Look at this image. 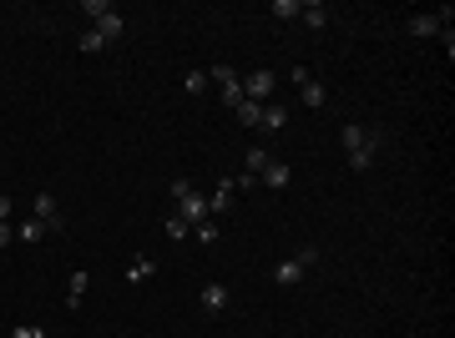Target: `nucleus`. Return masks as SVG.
<instances>
[{"instance_id": "9", "label": "nucleus", "mask_w": 455, "mask_h": 338, "mask_svg": "<svg viewBox=\"0 0 455 338\" xmlns=\"http://www.w3.org/2000/svg\"><path fill=\"white\" fill-rule=\"evenodd\" d=\"M122 31H127V21H122V11H106V16L96 21V36H101V41H117Z\"/></svg>"}, {"instance_id": "16", "label": "nucleus", "mask_w": 455, "mask_h": 338, "mask_svg": "<svg viewBox=\"0 0 455 338\" xmlns=\"http://www.w3.org/2000/svg\"><path fill=\"white\" fill-rule=\"evenodd\" d=\"M193 238H198V243H203V248H213V243H218V238H223V228H218V222H213V217H208V222H198V228H193Z\"/></svg>"}, {"instance_id": "22", "label": "nucleus", "mask_w": 455, "mask_h": 338, "mask_svg": "<svg viewBox=\"0 0 455 338\" xmlns=\"http://www.w3.org/2000/svg\"><path fill=\"white\" fill-rule=\"evenodd\" d=\"M167 238H173V243H183V238H193V228H188V222L173 212V217H167Z\"/></svg>"}, {"instance_id": "25", "label": "nucleus", "mask_w": 455, "mask_h": 338, "mask_svg": "<svg viewBox=\"0 0 455 338\" xmlns=\"http://www.w3.org/2000/svg\"><path fill=\"white\" fill-rule=\"evenodd\" d=\"M294 258H299V263H304V268H314V263H319V248H314V243H309V248H299V253H294Z\"/></svg>"}, {"instance_id": "2", "label": "nucleus", "mask_w": 455, "mask_h": 338, "mask_svg": "<svg viewBox=\"0 0 455 338\" xmlns=\"http://www.w3.org/2000/svg\"><path fill=\"white\" fill-rule=\"evenodd\" d=\"M278 91V76L273 71H253L248 81H243V101H258V106H268V96Z\"/></svg>"}, {"instance_id": "11", "label": "nucleus", "mask_w": 455, "mask_h": 338, "mask_svg": "<svg viewBox=\"0 0 455 338\" xmlns=\"http://www.w3.org/2000/svg\"><path fill=\"white\" fill-rule=\"evenodd\" d=\"M283 127H289V111H283V106H263L258 132H283Z\"/></svg>"}, {"instance_id": "4", "label": "nucleus", "mask_w": 455, "mask_h": 338, "mask_svg": "<svg viewBox=\"0 0 455 338\" xmlns=\"http://www.w3.org/2000/svg\"><path fill=\"white\" fill-rule=\"evenodd\" d=\"M258 182H263V187H273V192H283V187L294 182V172H289V162H278V157H273L263 172H258Z\"/></svg>"}, {"instance_id": "21", "label": "nucleus", "mask_w": 455, "mask_h": 338, "mask_svg": "<svg viewBox=\"0 0 455 338\" xmlns=\"http://www.w3.org/2000/svg\"><path fill=\"white\" fill-rule=\"evenodd\" d=\"M152 268H157L152 258H137V263L127 268V278H132V283H147V278H152Z\"/></svg>"}, {"instance_id": "28", "label": "nucleus", "mask_w": 455, "mask_h": 338, "mask_svg": "<svg viewBox=\"0 0 455 338\" xmlns=\"http://www.w3.org/2000/svg\"><path fill=\"white\" fill-rule=\"evenodd\" d=\"M11 217V197H0V222H6Z\"/></svg>"}, {"instance_id": "14", "label": "nucleus", "mask_w": 455, "mask_h": 338, "mask_svg": "<svg viewBox=\"0 0 455 338\" xmlns=\"http://www.w3.org/2000/svg\"><path fill=\"white\" fill-rule=\"evenodd\" d=\"M208 81H213L218 91H228V86H238V71H233V66H213V71H208Z\"/></svg>"}, {"instance_id": "6", "label": "nucleus", "mask_w": 455, "mask_h": 338, "mask_svg": "<svg viewBox=\"0 0 455 338\" xmlns=\"http://www.w3.org/2000/svg\"><path fill=\"white\" fill-rule=\"evenodd\" d=\"M233 192H238L233 177H223V182L213 187V197H208V212H228V207H233Z\"/></svg>"}, {"instance_id": "7", "label": "nucleus", "mask_w": 455, "mask_h": 338, "mask_svg": "<svg viewBox=\"0 0 455 338\" xmlns=\"http://www.w3.org/2000/svg\"><path fill=\"white\" fill-rule=\"evenodd\" d=\"M36 217L46 222V233L61 228V217H56V197H51V192H36Z\"/></svg>"}, {"instance_id": "19", "label": "nucleus", "mask_w": 455, "mask_h": 338, "mask_svg": "<svg viewBox=\"0 0 455 338\" xmlns=\"http://www.w3.org/2000/svg\"><path fill=\"white\" fill-rule=\"evenodd\" d=\"M364 137H369L364 127H344V132H339V142H344V152H359V147H364Z\"/></svg>"}, {"instance_id": "1", "label": "nucleus", "mask_w": 455, "mask_h": 338, "mask_svg": "<svg viewBox=\"0 0 455 338\" xmlns=\"http://www.w3.org/2000/svg\"><path fill=\"white\" fill-rule=\"evenodd\" d=\"M178 217L188 222V228H198V222H208V217H213V212H208V197H203L198 187H193V192H183V197H178Z\"/></svg>"}, {"instance_id": "18", "label": "nucleus", "mask_w": 455, "mask_h": 338, "mask_svg": "<svg viewBox=\"0 0 455 338\" xmlns=\"http://www.w3.org/2000/svg\"><path fill=\"white\" fill-rule=\"evenodd\" d=\"M299 11H304V0H273V16L278 21H299Z\"/></svg>"}, {"instance_id": "13", "label": "nucleus", "mask_w": 455, "mask_h": 338, "mask_svg": "<svg viewBox=\"0 0 455 338\" xmlns=\"http://www.w3.org/2000/svg\"><path fill=\"white\" fill-rule=\"evenodd\" d=\"M233 111H238V122H243V127H258V122H263V106H258V101H238Z\"/></svg>"}, {"instance_id": "8", "label": "nucleus", "mask_w": 455, "mask_h": 338, "mask_svg": "<svg viewBox=\"0 0 455 338\" xmlns=\"http://www.w3.org/2000/svg\"><path fill=\"white\" fill-rule=\"evenodd\" d=\"M86 288H91V273H71V283H66V308H81V298H86Z\"/></svg>"}, {"instance_id": "12", "label": "nucleus", "mask_w": 455, "mask_h": 338, "mask_svg": "<svg viewBox=\"0 0 455 338\" xmlns=\"http://www.w3.org/2000/svg\"><path fill=\"white\" fill-rule=\"evenodd\" d=\"M203 308H208V313H223V308H228V288H223V283H208V288H203Z\"/></svg>"}, {"instance_id": "23", "label": "nucleus", "mask_w": 455, "mask_h": 338, "mask_svg": "<svg viewBox=\"0 0 455 338\" xmlns=\"http://www.w3.org/2000/svg\"><path fill=\"white\" fill-rule=\"evenodd\" d=\"M106 11H117V6H106V0H81V16L86 21H101Z\"/></svg>"}, {"instance_id": "20", "label": "nucleus", "mask_w": 455, "mask_h": 338, "mask_svg": "<svg viewBox=\"0 0 455 338\" xmlns=\"http://www.w3.org/2000/svg\"><path fill=\"white\" fill-rule=\"evenodd\" d=\"M299 101H304V106H324L329 96H324V86H319V81H309V86H299Z\"/></svg>"}, {"instance_id": "27", "label": "nucleus", "mask_w": 455, "mask_h": 338, "mask_svg": "<svg viewBox=\"0 0 455 338\" xmlns=\"http://www.w3.org/2000/svg\"><path fill=\"white\" fill-rule=\"evenodd\" d=\"M11 238H16V233H11V222H0V248H6Z\"/></svg>"}, {"instance_id": "17", "label": "nucleus", "mask_w": 455, "mask_h": 338, "mask_svg": "<svg viewBox=\"0 0 455 338\" xmlns=\"http://www.w3.org/2000/svg\"><path fill=\"white\" fill-rule=\"evenodd\" d=\"M41 233H46V222H41V217H31V222H21V228H16L21 243H41Z\"/></svg>"}, {"instance_id": "10", "label": "nucleus", "mask_w": 455, "mask_h": 338, "mask_svg": "<svg viewBox=\"0 0 455 338\" xmlns=\"http://www.w3.org/2000/svg\"><path fill=\"white\" fill-rule=\"evenodd\" d=\"M299 21L314 26V31H324V26H329V6H324V0H309V6L299 11Z\"/></svg>"}, {"instance_id": "24", "label": "nucleus", "mask_w": 455, "mask_h": 338, "mask_svg": "<svg viewBox=\"0 0 455 338\" xmlns=\"http://www.w3.org/2000/svg\"><path fill=\"white\" fill-rule=\"evenodd\" d=\"M101 46H106V41H101L96 31H86V36H81V51H86V56H91V51H101Z\"/></svg>"}, {"instance_id": "15", "label": "nucleus", "mask_w": 455, "mask_h": 338, "mask_svg": "<svg viewBox=\"0 0 455 338\" xmlns=\"http://www.w3.org/2000/svg\"><path fill=\"white\" fill-rule=\"evenodd\" d=\"M268 162H273V157H268V147H248V162H243V172H253V177H258Z\"/></svg>"}, {"instance_id": "3", "label": "nucleus", "mask_w": 455, "mask_h": 338, "mask_svg": "<svg viewBox=\"0 0 455 338\" xmlns=\"http://www.w3.org/2000/svg\"><path fill=\"white\" fill-rule=\"evenodd\" d=\"M304 278H309V268H304L299 258H283V263L273 268V283H278V288H299Z\"/></svg>"}, {"instance_id": "26", "label": "nucleus", "mask_w": 455, "mask_h": 338, "mask_svg": "<svg viewBox=\"0 0 455 338\" xmlns=\"http://www.w3.org/2000/svg\"><path fill=\"white\" fill-rule=\"evenodd\" d=\"M11 338H46V333H41V328H31V323H21V328H16Z\"/></svg>"}, {"instance_id": "5", "label": "nucleus", "mask_w": 455, "mask_h": 338, "mask_svg": "<svg viewBox=\"0 0 455 338\" xmlns=\"http://www.w3.org/2000/svg\"><path fill=\"white\" fill-rule=\"evenodd\" d=\"M379 142H384V137H379V132H369V137H364V147H359V152H349V167H354V172H364V167L374 162Z\"/></svg>"}]
</instances>
